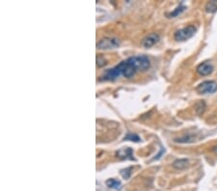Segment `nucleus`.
<instances>
[{
    "label": "nucleus",
    "mask_w": 217,
    "mask_h": 191,
    "mask_svg": "<svg viewBox=\"0 0 217 191\" xmlns=\"http://www.w3.org/2000/svg\"><path fill=\"white\" fill-rule=\"evenodd\" d=\"M212 152H213L215 154H217V146H214V147L212 148Z\"/></svg>",
    "instance_id": "dca6fc26"
},
{
    "label": "nucleus",
    "mask_w": 217,
    "mask_h": 191,
    "mask_svg": "<svg viewBox=\"0 0 217 191\" xmlns=\"http://www.w3.org/2000/svg\"><path fill=\"white\" fill-rule=\"evenodd\" d=\"M120 45H121V41L118 38L106 37L98 41L97 47L98 49H111V48L118 47Z\"/></svg>",
    "instance_id": "20e7f679"
},
{
    "label": "nucleus",
    "mask_w": 217,
    "mask_h": 191,
    "mask_svg": "<svg viewBox=\"0 0 217 191\" xmlns=\"http://www.w3.org/2000/svg\"><path fill=\"white\" fill-rule=\"evenodd\" d=\"M206 11L207 13H214L217 11V1L213 0V1L207 2L206 5Z\"/></svg>",
    "instance_id": "9d476101"
},
{
    "label": "nucleus",
    "mask_w": 217,
    "mask_h": 191,
    "mask_svg": "<svg viewBox=\"0 0 217 191\" xmlns=\"http://www.w3.org/2000/svg\"><path fill=\"white\" fill-rule=\"evenodd\" d=\"M151 67V61L146 55L133 56L121 62L116 67L107 70L102 76V80H115L120 76L132 77L138 71L145 72Z\"/></svg>",
    "instance_id": "f257e3e1"
},
{
    "label": "nucleus",
    "mask_w": 217,
    "mask_h": 191,
    "mask_svg": "<svg viewBox=\"0 0 217 191\" xmlns=\"http://www.w3.org/2000/svg\"><path fill=\"white\" fill-rule=\"evenodd\" d=\"M196 33V27L193 25H189L186 26L182 29L178 30L176 33H175L174 38L178 41H187L190 38H192Z\"/></svg>",
    "instance_id": "f03ea898"
},
{
    "label": "nucleus",
    "mask_w": 217,
    "mask_h": 191,
    "mask_svg": "<svg viewBox=\"0 0 217 191\" xmlns=\"http://www.w3.org/2000/svg\"><path fill=\"white\" fill-rule=\"evenodd\" d=\"M131 168L129 167V168H127V169H123L122 171H121V175L123 176V178L124 179H128L129 177H130V174H131Z\"/></svg>",
    "instance_id": "4468645a"
},
{
    "label": "nucleus",
    "mask_w": 217,
    "mask_h": 191,
    "mask_svg": "<svg viewBox=\"0 0 217 191\" xmlns=\"http://www.w3.org/2000/svg\"><path fill=\"white\" fill-rule=\"evenodd\" d=\"M106 185L111 188V189H115V190H120L122 188V184L121 181L116 180V179H109L106 180Z\"/></svg>",
    "instance_id": "1a4fd4ad"
},
{
    "label": "nucleus",
    "mask_w": 217,
    "mask_h": 191,
    "mask_svg": "<svg viewBox=\"0 0 217 191\" xmlns=\"http://www.w3.org/2000/svg\"><path fill=\"white\" fill-rule=\"evenodd\" d=\"M197 92L200 95H208L213 94L217 91V83L213 80L204 81L201 84H199L196 88Z\"/></svg>",
    "instance_id": "7ed1b4c3"
},
{
    "label": "nucleus",
    "mask_w": 217,
    "mask_h": 191,
    "mask_svg": "<svg viewBox=\"0 0 217 191\" xmlns=\"http://www.w3.org/2000/svg\"><path fill=\"white\" fill-rule=\"evenodd\" d=\"M196 71L200 76H210V74L213 72V66L210 62H204L198 66Z\"/></svg>",
    "instance_id": "39448f33"
},
{
    "label": "nucleus",
    "mask_w": 217,
    "mask_h": 191,
    "mask_svg": "<svg viewBox=\"0 0 217 191\" xmlns=\"http://www.w3.org/2000/svg\"><path fill=\"white\" fill-rule=\"evenodd\" d=\"M97 65L98 67H103L104 65H106V61L104 60V58L102 56L97 57Z\"/></svg>",
    "instance_id": "2eb2a0df"
},
{
    "label": "nucleus",
    "mask_w": 217,
    "mask_h": 191,
    "mask_svg": "<svg viewBox=\"0 0 217 191\" xmlns=\"http://www.w3.org/2000/svg\"><path fill=\"white\" fill-rule=\"evenodd\" d=\"M189 166V160L186 158H180L175 160L173 163V167L177 170H184Z\"/></svg>",
    "instance_id": "6e6552de"
},
{
    "label": "nucleus",
    "mask_w": 217,
    "mask_h": 191,
    "mask_svg": "<svg viewBox=\"0 0 217 191\" xmlns=\"http://www.w3.org/2000/svg\"><path fill=\"white\" fill-rule=\"evenodd\" d=\"M116 154L120 159H134V157H133V151L130 148L121 149V150H119L116 153Z\"/></svg>",
    "instance_id": "0eeeda50"
},
{
    "label": "nucleus",
    "mask_w": 217,
    "mask_h": 191,
    "mask_svg": "<svg viewBox=\"0 0 217 191\" xmlns=\"http://www.w3.org/2000/svg\"><path fill=\"white\" fill-rule=\"evenodd\" d=\"M158 41H159V35L156 34V33H151V34H149L146 38H144L143 41H142V46L146 48L152 47Z\"/></svg>",
    "instance_id": "423d86ee"
},
{
    "label": "nucleus",
    "mask_w": 217,
    "mask_h": 191,
    "mask_svg": "<svg viewBox=\"0 0 217 191\" xmlns=\"http://www.w3.org/2000/svg\"><path fill=\"white\" fill-rule=\"evenodd\" d=\"M124 140H128V141H133V142H140V137L136 134L133 133H128L126 136H124Z\"/></svg>",
    "instance_id": "ddd939ff"
},
{
    "label": "nucleus",
    "mask_w": 217,
    "mask_h": 191,
    "mask_svg": "<svg viewBox=\"0 0 217 191\" xmlns=\"http://www.w3.org/2000/svg\"><path fill=\"white\" fill-rule=\"evenodd\" d=\"M205 108H206V103L204 102V101H199L195 105V110L198 115H201L205 111Z\"/></svg>",
    "instance_id": "9b49d317"
},
{
    "label": "nucleus",
    "mask_w": 217,
    "mask_h": 191,
    "mask_svg": "<svg viewBox=\"0 0 217 191\" xmlns=\"http://www.w3.org/2000/svg\"><path fill=\"white\" fill-rule=\"evenodd\" d=\"M185 9H186L185 6H179L177 9H175L174 12H172L171 14H169L168 16H169V18H176V16H178L180 14H181Z\"/></svg>",
    "instance_id": "f8f14e48"
}]
</instances>
